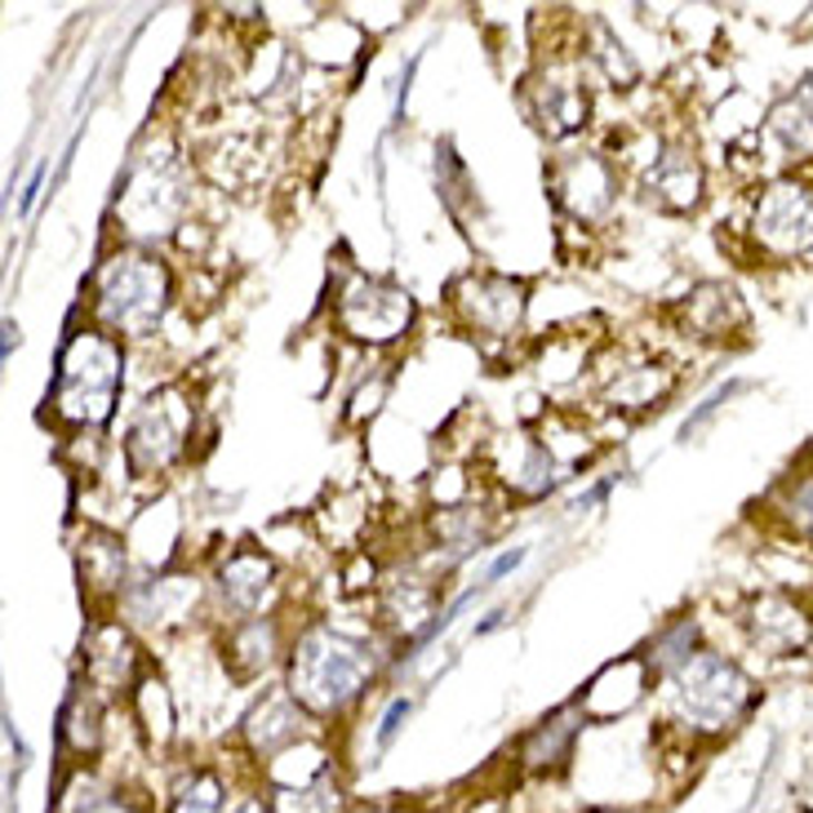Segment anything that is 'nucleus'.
Listing matches in <instances>:
<instances>
[{
	"instance_id": "1",
	"label": "nucleus",
	"mask_w": 813,
	"mask_h": 813,
	"mask_svg": "<svg viewBox=\"0 0 813 813\" xmlns=\"http://www.w3.org/2000/svg\"><path fill=\"white\" fill-rule=\"evenodd\" d=\"M374 675V653L365 640L338 627H311L289 653V699L311 716H338L352 707Z\"/></svg>"
},
{
	"instance_id": "2",
	"label": "nucleus",
	"mask_w": 813,
	"mask_h": 813,
	"mask_svg": "<svg viewBox=\"0 0 813 813\" xmlns=\"http://www.w3.org/2000/svg\"><path fill=\"white\" fill-rule=\"evenodd\" d=\"M667 689H671V707L680 725L699 729V734H725L756 707V689L747 671L712 649H693L680 667H671Z\"/></svg>"
},
{
	"instance_id": "3",
	"label": "nucleus",
	"mask_w": 813,
	"mask_h": 813,
	"mask_svg": "<svg viewBox=\"0 0 813 813\" xmlns=\"http://www.w3.org/2000/svg\"><path fill=\"white\" fill-rule=\"evenodd\" d=\"M121 342L111 333H76L58 361L54 409L80 427H102L111 418L116 392H121Z\"/></svg>"
},
{
	"instance_id": "4",
	"label": "nucleus",
	"mask_w": 813,
	"mask_h": 813,
	"mask_svg": "<svg viewBox=\"0 0 813 813\" xmlns=\"http://www.w3.org/2000/svg\"><path fill=\"white\" fill-rule=\"evenodd\" d=\"M169 307V272L161 259L121 254L98 272L94 311L111 333H152Z\"/></svg>"
},
{
	"instance_id": "5",
	"label": "nucleus",
	"mask_w": 813,
	"mask_h": 813,
	"mask_svg": "<svg viewBox=\"0 0 813 813\" xmlns=\"http://www.w3.org/2000/svg\"><path fill=\"white\" fill-rule=\"evenodd\" d=\"M751 237L769 259H804L813 250V191L800 183H773L756 200Z\"/></svg>"
},
{
	"instance_id": "6",
	"label": "nucleus",
	"mask_w": 813,
	"mask_h": 813,
	"mask_svg": "<svg viewBox=\"0 0 813 813\" xmlns=\"http://www.w3.org/2000/svg\"><path fill=\"white\" fill-rule=\"evenodd\" d=\"M187 431H191V409L183 405V396H174V392L152 396L139 409V418L130 422V436H125V462H130V472L134 476L165 472L169 462L183 453Z\"/></svg>"
},
{
	"instance_id": "7",
	"label": "nucleus",
	"mask_w": 813,
	"mask_h": 813,
	"mask_svg": "<svg viewBox=\"0 0 813 813\" xmlns=\"http://www.w3.org/2000/svg\"><path fill=\"white\" fill-rule=\"evenodd\" d=\"M338 320L361 342H396L414 325V298L392 281L356 276L338 298Z\"/></svg>"
},
{
	"instance_id": "8",
	"label": "nucleus",
	"mask_w": 813,
	"mask_h": 813,
	"mask_svg": "<svg viewBox=\"0 0 813 813\" xmlns=\"http://www.w3.org/2000/svg\"><path fill=\"white\" fill-rule=\"evenodd\" d=\"M116 209H121L125 218V231L139 241L147 237H165V231L178 222L183 213V187H178V174L169 161H147L134 169V178L125 183V196L116 200Z\"/></svg>"
},
{
	"instance_id": "9",
	"label": "nucleus",
	"mask_w": 813,
	"mask_h": 813,
	"mask_svg": "<svg viewBox=\"0 0 813 813\" xmlns=\"http://www.w3.org/2000/svg\"><path fill=\"white\" fill-rule=\"evenodd\" d=\"M551 191L556 200L573 213V218H601L614 205L618 178L609 169V161H601L596 152H573L560 156L551 169Z\"/></svg>"
},
{
	"instance_id": "10",
	"label": "nucleus",
	"mask_w": 813,
	"mask_h": 813,
	"mask_svg": "<svg viewBox=\"0 0 813 813\" xmlns=\"http://www.w3.org/2000/svg\"><path fill=\"white\" fill-rule=\"evenodd\" d=\"M458 307L485 333H512L525 316V285L507 276H468L458 285Z\"/></svg>"
},
{
	"instance_id": "11",
	"label": "nucleus",
	"mask_w": 813,
	"mask_h": 813,
	"mask_svg": "<svg viewBox=\"0 0 813 813\" xmlns=\"http://www.w3.org/2000/svg\"><path fill=\"white\" fill-rule=\"evenodd\" d=\"M747 631H751V645L760 653L787 658V653H800L809 645V614L787 596H760L747 614Z\"/></svg>"
},
{
	"instance_id": "12",
	"label": "nucleus",
	"mask_w": 813,
	"mask_h": 813,
	"mask_svg": "<svg viewBox=\"0 0 813 813\" xmlns=\"http://www.w3.org/2000/svg\"><path fill=\"white\" fill-rule=\"evenodd\" d=\"M272 578H276V569H272V560L263 551H237L218 573L222 605L231 614H259L267 592H272Z\"/></svg>"
},
{
	"instance_id": "13",
	"label": "nucleus",
	"mask_w": 813,
	"mask_h": 813,
	"mask_svg": "<svg viewBox=\"0 0 813 813\" xmlns=\"http://www.w3.org/2000/svg\"><path fill=\"white\" fill-rule=\"evenodd\" d=\"M645 187H649V196L662 209L689 213V209H699V200H703V165L693 161L689 152H667L645 174Z\"/></svg>"
},
{
	"instance_id": "14",
	"label": "nucleus",
	"mask_w": 813,
	"mask_h": 813,
	"mask_svg": "<svg viewBox=\"0 0 813 813\" xmlns=\"http://www.w3.org/2000/svg\"><path fill=\"white\" fill-rule=\"evenodd\" d=\"M534 116H538V125H542L551 139H564V134H573V130L587 125V121H583V116H587V94L578 89L573 80L547 76V80L538 85Z\"/></svg>"
},
{
	"instance_id": "15",
	"label": "nucleus",
	"mask_w": 813,
	"mask_h": 813,
	"mask_svg": "<svg viewBox=\"0 0 813 813\" xmlns=\"http://www.w3.org/2000/svg\"><path fill=\"white\" fill-rule=\"evenodd\" d=\"M684 316L703 338H725L729 329L747 325V311H743V303L729 285H699L689 298V307H684Z\"/></svg>"
},
{
	"instance_id": "16",
	"label": "nucleus",
	"mask_w": 813,
	"mask_h": 813,
	"mask_svg": "<svg viewBox=\"0 0 813 813\" xmlns=\"http://www.w3.org/2000/svg\"><path fill=\"white\" fill-rule=\"evenodd\" d=\"M250 716H259V721H245V734L254 738V747H259L263 756H281L285 747L298 743L303 712L294 707V699H263Z\"/></svg>"
},
{
	"instance_id": "17",
	"label": "nucleus",
	"mask_w": 813,
	"mask_h": 813,
	"mask_svg": "<svg viewBox=\"0 0 813 813\" xmlns=\"http://www.w3.org/2000/svg\"><path fill=\"white\" fill-rule=\"evenodd\" d=\"M578 712L573 707H564V712H556V716H547L529 738H525V751H520V760L529 765V769H556V765H564L569 760V751H573V738H578Z\"/></svg>"
},
{
	"instance_id": "18",
	"label": "nucleus",
	"mask_w": 813,
	"mask_h": 813,
	"mask_svg": "<svg viewBox=\"0 0 813 813\" xmlns=\"http://www.w3.org/2000/svg\"><path fill=\"white\" fill-rule=\"evenodd\" d=\"M272 813H338V787H333L329 765L320 760L294 787H276Z\"/></svg>"
},
{
	"instance_id": "19",
	"label": "nucleus",
	"mask_w": 813,
	"mask_h": 813,
	"mask_svg": "<svg viewBox=\"0 0 813 813\" xmlns=\"http://www.w3.org/2000/svg\"><path fill=\"white\" fill-rule=\"evenodd\" d=\"M89 667H94V675L98 680H107V684H121L125 675H130V667H134V645H130V636L121 631V627H98L94 636H89Z\"/></svg>"
},
{
	"instance_id": "20",
	"label": "nucleus",
	"mask_w": 813,
	"mask_h": 813,
	"mask_svg": "<svg viewBox=\"0 0 813 813\" xmlns=\"http://www.w3.org/2000/svg\"><path fill=\"white\" fill-rule=\"evenodd\" d=\"M773 134H782V143L795 156L813 152V89H804L800 98H791L773 111Z\"/></svg>"
},
{
	"instance_id": "21",
	"label": "nucleus",
	"mask_w": 813,
	"mask_h": 813,
	"mask_svg": "<svg viewBox=\"0 0 813 813\" xmlns=\"http://www.w3.org/2000/svg\"><path fill=\"white\" fill-rule=\"evenodd\" d=\"M667 387H671V378L662 374V370H631L627 378H618L614 383V400L623 405V409H645V405H653V400H662L667 396Z\"/></svg>"
},
{
	"instance_id": "22",
	"label": "nucleus",
	"mask_w": 813,
	"mask_h": 813,
	"mask_svg": "<svg viewBox=\"0 0 813 813\" xmlns=\"http://www.w3.org/2000/svg\"><path fill=\"white\" fill-rule=\"evenodd\" d=\"M80 564L94 578V587H111V583H121V573H125V551L116 538H89V547L80 551Z\"/></svg>"
},
{
	"instance_id": "23",
	"label": "nucleus",
	"mask_w": 813,
	"mask_h": 813,
	"mask_svg": "<svg viewBox=\"0 0 813 813\" xmlns=\"http://www.w3.org/2000/svg\"><path fill=\"white\" fill-rule=\"evenodd\" d=\"M222 782L213 773H191L178 791H174V804L169 813H222Z\"/></svg>"
},
{
	"instance_id": "24",
	"label": "nucleus",
	"mask_w": 813,
	"mask_h": 813,
	"mask_svg": "<svg viewBox=\"0 0 813 813\" xmlns=\"http://www.w3.org/2000/svg\"><path fill=\"white\" fill-rule=\"evenodd\" d=\"M272 649H276V631L263 618L245 623L237 631V640H231V653H241V671H263L272 662Z\"/></svg>"
},
{
	"instance_id": "25",
	"label": "nucleus",
	"mask_w": 813,
	"mask_h": 813,
	"mask_svg": "<svg viewBox=\"0 0 813 813\" xmlns=\"http://www.w3.org/2000/svg\"><path fill=\"white\" fill-rule=\"evenodd\" d=\"M782 516L791 520V529L800 538L813 542V476H800V481L782 485Z\"/></svg>"
},
{
	"instance_id": "26",
	"label": "nucleus",
	"mask_w": 813,
	"mask_h": 813,
	"mask_svg": "<svg viewBox=\"0 0 813 813\" xmlns=\"http://www.w3.org/2000/svg\"><path fill=\"white\" fill-rule=\"evenodd\" d=\"M409 721V699H396L392 707H387V716H383V725H378V747H392V738L400 734V725Z\"/></svg>"
},
{
	"instance_id": "27",
	"label": "nucleus",
	"mask_w": 813,
	"mask_h": 813,
	"mask_svg": "<svg viewBox=\"0 0 813 813\" xmlns=\"http://www.w3.org/2000/svg\"><path fill=\"white\" fill-rule=\"evenodd\" d=\"M520 564H525V547H512V551H503V556L490 564V573H485V583H481V587H494L498 578H507V573H512V569H520Z\"/></svg>"
},
{
	"instance_id": "28",
	"label": "nucleus",
	"mask_w": 813,
	"mask_h": 813,
	"mask_svg": "<svg viewBox=\"0 0 813 813\" xmlns=\"http://www.w3.org/2000/svg\"><path fill=\"white\" fill-rule=\"evenodd\" d=\"M41 183H45V165H36V169H32V178H28V187H23V205H19L23 213L36 205V196H41Z\"/></svg>"
},
{
	"instance_id": "29",
	"label": "nucleus",
	"mask_w": 813,
	"mask_h": 813,
	"mask_svg": "<svg viewBox=\"0 0 813 813\" xmlns=\"http://www.w3.org/2000/svg\"><path fill=\"white\" fill-rule=\"evenodd\" d=\"M80 813H134L125 800H94V804H85Z\"/></svg>"
},
{
	"instance_id": "30",
	"label": "nucleus",
	"mask_w": 813,
	"mask_h": 813,
	"mask_svg": "<svg viewBox=\"0 0 813 813\" xmlns=\"http://www.w3.org/2000/svg\"><path fill=\"white\" fill-rule=\"evenodd\" d=\"M14 347H19V325H14V320H6V361H10Z\"/></svg>"
},
{
	"instance_id": "31",
	"label": "nucleus",
	"mask_w": 813,
	"mask_h": 813,
	"mask_svg": "<svg viewBox=\"0 0 813 813\" xmlns=\"http://www.w3.org/2000/svg\"><path fill=\"white\" fill-rule=\"evenodd\" d=\"M241 813H272V809H263V804H245Z\"/></svg>"
},
{
	"instance_id": "32",
	"label": "nucleus",
	"mask_w": 813,
	"mask_h": 813,
	"mask_svg": "<svg viewBox=\"0 0 813 813\" xmlns=\"http://www.w3.org/2000/svg\"><path fill=\"white\" fill-rule=\"evenodd\" d=\"M592 813H631V809H592Z\"/></svg>"
}]
</instances>
